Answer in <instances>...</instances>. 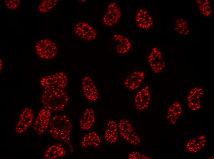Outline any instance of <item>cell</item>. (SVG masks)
Segmentation results:
<instances>
[{
    "label": "cell",
    "instance_id": "cell-1",
    "mask_svg": "<svg viewBox=\"0 0 214 159\" xmlns=\"http://www.w3.org/2000/svg\"><path fill=\"white\" fill-rule=\"evenodd\" d=\"M49 127L52 137L64 142L70 151L73 152L74 148L70 137L72 125L68 117L65 115H55L51 120Z\"/></svg>",
    "mask_w": 214,
    "mask_h": 159
},
{
    "label": "cell",
    "instance_id": "cell-2",
    "mask_svg": "<svg viewBox=\"0 0 214 159\" xmlns=\"http://www.w3.org/2000/svg\"><path fill=\"white\" fill-rule=\"evenodd\" d=\"M69 98L64 89H44L41 96L43 105L51 111L58 112L63 110L67 106Z\"/></svg>",
    "mask_w": 214,
    "mask_h": 159
},
{
    "label": "cell",
    "instance_id": "cell-3",
    "mask_svg": "<svg viewBox=\"0 0 214 159\" xmlns=\"http://www.w3.org/2000/svg\"><path fill=\"white\" fill-rule=\"evenodd\" d=\"M119 134L123 140L131 146H138L141 144V138L134 128L132 121L123 118L118 123Z\"/></svg>",
    "mask_w": 214,
    "mask_h": 159
},
{
    "label": "cell",
    "instance_id": "cell-4",
    "mask_svg": "<svg viewBox=\"0 0 214 159\" xmlns=\"http://www.w3.org/2000/svg\"><path fill=\"white\" fill-rule=\"evenodd\" d=\"M35 51L40 57L48 60L52 59L56 56L58 49L54 42L48 39H43L37 43Z\"/></svg>",
    "mask_w": 214,
    "mask_h": 159
},
{
    "label": "cell",
    "instance_id": "cell-5",
    "mask_svg": "<svg viewBox=\"0 0 214 159\" xmlns=\"http://www.w3.org/2000/svg\"><path fill=\"white\" fill-rule=\"evenodd\" d=\"M68 80L67 76L64 73L58 72L43 77L41 80L40 83L44 89H64L67 86Z\"/></svg>",
    "mask_w": 214,
    "mask_h": 159
},
{
    "label": "cell",
    "instance_id": "cell-6",
    "mask_svg": "<svg viewBox=\"0 0 214 159\" xmlns=\"http://www.w3.org/2000/svg\"><path fill=\"white\" fill-rule=\"evenodd\" d=\"M133 94V107L138 111H143L147 109L151 102L152 96L149 85L135 91Z\"/></svg>",
    "mask_w": 214,
    "mask_h": 159
},
{
    "label": "cell",
    "instance_id": "cell-7",
    "mask_svg": "<svg viewBox=\"0 0 214 159\" xmlns=\"http://www.w3.org/2000/svg\"><path fill=\"white\" fill-rule=\"evenodd\" d=\"M148 61L153 72L161 73L165 66V61L163 54L156 46L153 47L148 55Z\"/></svg>",
    "mask_w": 214,
    "mask_h": 159
},
{
    "label": "cell",
    "instance_id": "cell-8",
    "mask_svg": "<svg viewBox=\"0 0 214 159\" xmlns=\"http://www.w3.org/2000/svg\"><path fill=\"white\" fill-rule=\"evenodd\" d=\"M145 77L144 71L140 70L133 71L124 80L123 86L131 91H135L140 89Z\"/></svg>",
    "mask_w": 214,
    "mask_h": 159
},
{
    "label": "cell",
    "instance_id": "cell-9",
    "mask_svg": "<svg viewBox=\"0 0 214 159\" xmlns=\"http://www.w3.org/2000/svg\"><path fill=\"white\" fill-rule=\"evenodd\" d=\"M51 116L50 110L47 109H42L35 121L34 126V131L40 135L46 132L50 126Z\"/></svg>",
    "mask_w": 214,
    "mask_h": 159
},
{
    "label": "cell",
    "instance_id": "cell-10",
    "mask_svg": "<svg viewBox=\"0 0 214 159\" xmlns=\"http://www.w3.org/2000/svg\"><path fill=\"white\" fill-rule=\"evenodd\" d=\"M34 118L32 110L29 108H25L22 110L15 126V131L20 134L25 132L32 124Z\"/></svg>",
    "mask_w": 214,
    "mask_h": 159
},
{
    "label": "cell",
    "instance_id": "cell-11",
    "mask_svg": "<svg viewBox=\"0 0 214 159\" xmlns=\"http://www.w3.org/2000/svg\"><path fill=\"white\" fill-rule=\"evenodd\" d=\"M121 16L120 8L117 3H110L104 14L103 20L106 26L110 27L116 24L120 20Z\"/></svg>",
    "mask_w": 214,
    "mask_h": 159
},
{
    "label": "cell",
    "instance_id": "cell-12",
    "mask_svg": "<svg viewBox=\"0 0 214 159\" xmlns=\"http://www.w3.org/2000/svg\"><path fill=\"white\" fill-rule=\"evenodd\" d=\"M81 84L86 98L92 102L97 101L99 97V91L93 80L90 77L85 76L82 80Z\"/></svg>",
    "mask_w": 214,
    "mask_h": 159
},
{
    "label": "cell",
    "instance_id": "cell-13",
    "mask_svg": "<svg viewBox=\"0 0 214 159\" xmlns=\"http://www.w3.org/2000/svg\"><path fill=\"white\" fill-rule=\"evenodd\" d=\"M74 30L78 37L86 40H93L97 37V32L94 28L86 22L77 23L74 26Z\"/></svg>",
    "mask_w": 214,
    "mask_h": 159
},
{
    "label": "cell",
    "instance_id": "cell-14",
    "mask_svg": "<svg viewBox=\"0 0 214 159\" xmlns=\"http://www.w3.org/2000/svg\"><path fill=\"white\" fill-rule=\"evenodd\" d=\"M203 94V90L199 87H194L189 91L187 101L188 107L192 111H196L200 108L201 100Z\"/></svg>",
    "mask_w": 214,
    "mask_h": 159
},
{
    "label": "cell",
    "instance_id": "cell-15",
    "mask_svg": "<svg viewBox=\"0 0 214 159\" xmlns=\"http://www.w3.org/2000/svg\"><path fill=\"white\" fill-rule=\"evenodd\" d=\"M119 134L118 123L114 120H109L106 124L104 133L105 140L110 144H115L117 142Z\"/></svg>",
    "mask_w": 214,
    "mask_h": 159
},
{
    "label": "cell",
    "instance_id": "cell-16",
    "mask_svg": "<svg viewBox=\"0 0 214 159\" xmlns=\"http://www.w3.org/2000/svg\"><path fill=\"white\" fill-rule=\"evenodd\" d=\"M135 21L138 27L141 29L151 28L153 24V20L152 15L145 9H140L137 12Z\"/></svg>",
    "mask_w": 214,
    "mask_h": 159
},
{
    "label": "cell",
    "instance_id": "cell-17",
    "mask_svg": "<svg viewBox=\"0 0 214 159\" xmlns=\"http://www.w3.org/2000/svg\"><path fill=\"white\" fill-rule=\"evenodd\" d=\"M96 120L95 115L93 108H88L84 111L79 121V125L83 130L90 129L93 126Z\"/></svg>",
    "mask_w": 214,
    "mask_h": 159
},
{
    "label": "cell",
    "instance_id": "cell-18",
    "mask_svg": "<svg viewBox=\"0 0 214 159\" xmlns=\"http://www.w3.org/2000/svg\"><path fill=\"white\" fill-rule=\"evenodd\" d=\"M113 37L116 43V51L118 54H126L131 50V43L127 37L119 34H115Z\"/></svg>",
    "mask_w": 214,
    "mask_h": 159
},
{
    "label": "cell",
    "instance_id": "cell-19",
    "mask_svg": "<svg viewBox=\"0 0 214 159\" xmlns=\"http://www.w3.org/2000/svg\"><path fill=\"white\" fill-rule=\"evenodd\" d=\"M66 150L60 143H55L50 146L45 152L43 159H56L64 156Z\"/></svg>",
    "mask_w": 214,
    "mask_h": 159
},
{
    "label": "cell",
    "instance_id": "cell-20",
    "mask_svg": "<svg viewBox=\"0 0 214 159\" xmlns=\"http://www.w3.org/2000/svg\"><path fill=\"white\" fill-rule=\"evenodd\" d=\"M207 142V138L205 135H199L189 140L187 143L186 148L188 151L196 153L205 146Z\"/></svg>",
    "mask_w": 214,
    "mask_h": 159
},
{
    "label": "cell",
    "instance_id": "cell-21",
    "mask_svg": "<svg viewBox=\"0 0 214 159\" xmlns=\"http://www.w3.org/2000/svg\"><path fill=\"white\" fill-rule=\"evenodd\" d=\"M182 113V108L180 103L177 102L173 103L168 108L167 116V120L171 124H175Z\"/></svg>",
    "mask_w": 214,
    "mask_h": 159
},
{
    "label": "cell",
    "instance_id": "cell-22",
    "mask_svg": "<svg viewBox=\"0 0 214 159\" xmlns=\"http://www.w3.org/2000/svg\"><path fill=\"white\" fill-rule=\"evenodd\" d=\"M101 142V137L97 133L94 131L85 134L81 142V146L84 147H96L99 146Z\"/></svg>",
    "mask_w": 214,
    "mask_h": 159
},
{
    "label": "cell",
    "instance_id": "cell-23",
    "mask_svg": "<svg viewBox=\"0 0 214 159\" xmlns=\"http://www.w3.org/2000/svg\"><path fill=\"white\" fill-rule=\"evenodd\" d=\"M174 28L176 33L181 35H187L190 31L188 23L185 20L181 18H179L175 21Z\"/></svg>",
    "mask_w": 214,
    "mask_h": 159
},
{
    "label": "cell",
    "instance_id": "cell-24",
    "mask_svg": "<svg viewBox=\"0 0 214 159\" xmlns=\"http://www.w3.org/2000/svg\"><path fill=\"white\" fill-rule=\"evenodd\" d=\"M196 4L201 14L206 17L210 16L212 12V7L209 0H196Z\"/></svg>",
    "mask_w": 214,
    "mask_h": 159
},
{
    "label": "cell",
    "instance_id": "cell-25",
    "mask_svg": "<svg viewBox=\"0 0 214 159\" xmlns=\"http://www.w3.org/2000/svg\"><path fill=\"white\" fill-rule=\"evenodd\" d=\"M58 2L57 0H43L38 5V10L41 13H47L54 8Z\"/></svg>",
    "mask_w": 214,
    "mask_h": 159
},
{
    "label": "cell",
    "instance_id": "cell-26",
    "mask_svg": "<svg viewBox=\"0 0 214 159\" xmlns=\"http://www.w3.org/2000/svg\"><path fill=\"white\" fill-rule=\"evenodd\" d=\"M20 2V0H7L5 1L6 8L10 10H15L18 8Z\"/></svg>",
    "mask_w": 214,
    "mask_h": 159
},
{
    "label": "cell",
    "instance_id": "cell-27",
    "mask_svg": "<svg viewBox=\"0 0 214 159\" xmlns=\"http://www.w3.org/2000/svg\"><path fill=\"white\" fill-rule=\"evenodd\" d=\"M128 157V158L130 159H151L150 157L137 152H131L129 154Z\"/></svg>",
    "mask_w": 214,
    "mask_h": 159
}]
</instances>
